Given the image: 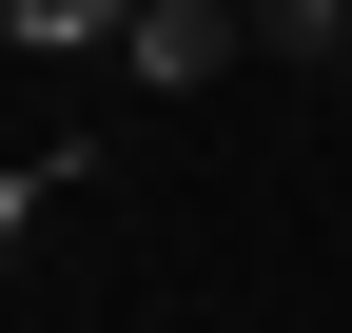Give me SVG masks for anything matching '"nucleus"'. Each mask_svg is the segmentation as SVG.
<instances>
[{
	"mask_svg": "<svg viewBox=\"0 0 352 333\" xmlns=\"http://www.w3.org/2000/svg\"><path fill=\"white\" fill-rule=\"evenodd\" d=\"M254 59V0H138V39H118V78L138 98H196V78Z\"/></svg>",
	"mask_w": 352,
	"mask_h": 333,
	"instance_id": "f257e3e1",
	"label": "nucleus"
},
{
	"mask_svg": "<svg viewBox=\"0 0 352 333\" xmlns=\"http://www.w3.org/2000/svg\"><path fill=\"white\" fill-rule=\"evenodd\" d=\"M0 39L20 59H98V39H138V0H0Z\"/></svg>",
	"mask_w": 352,
	"mask_h": 333,
	"instance_id": "f03ea898",
	"label": "nucleus"
},
{
	"mask_svg": "<svg viewBox=\"0 0 352 333\" xmlns=\"http://www.w3.org/2000/svg\"><path fill=\"white\" fill-rule=\"evenodd\" d=\"M254 59H352V0H254Z\"/></svg>",
	"mask_w": 352,
	"mask_h": 333,
	"instance_id": "7ed1b4c3",
	"label": "nucleus"
}]
</instances>
